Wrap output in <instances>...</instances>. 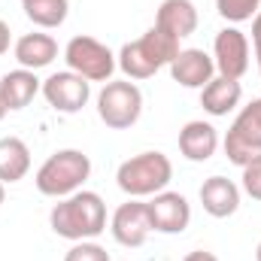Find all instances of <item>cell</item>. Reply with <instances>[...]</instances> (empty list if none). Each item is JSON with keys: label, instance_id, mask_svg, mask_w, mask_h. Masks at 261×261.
<instances>
[{"label": "cell", "instance_id": "obj_13", "mask_svg": "<svg viewBox=\"0 0 261 261\" xmlns=\"http://www.w3.org/2000/svg\"><path fill=\"white\" fill-rule=\"evenodd\" d=\"M170 76L173 82H179L182 88H203L213 76H216V61L213 55H206L203 49H182L173 61H170Z\"/></svg>", "mask_w": 261, "mask_h": 261}, {"label": "cell", "instance_id": "obj_7", "mask_svg": "<svg viewBox=\"0 0 261 261\" xmlns=\"http://www.w3.org/2000/svg\"><path fill=\"white\" fill-rule=\"evenodd\" d=\"M64 61H67V70L79 73L82 79L88 82H110L113 73H116V55L110 52V46H103L100 40L88 37V34H79L73 37L70 43L64 46Z\"/></svg>", "mask_w": 261, "mask_h": 261}, {"label": "cell", "instance_id": "obj_1", "mask_svg": "<svg viewBox=\"0 0 261 261\" xmlns=\"http://www.w3.org/2000/svg\"><path fill=\"white\" fill-rule=\"evenodd\" d=\"M49 225L58 237H64L70 243L79 240H94L107 231V203L97 192H73L70 197H61L52 213H49Z\"/></svg>", "mask_w": 261, "mask_h": 261}, {"label": "cell", "instance_id": "obj_3", "mask_svg": "<svg viewBox=\"0 0 261 261\" xmlns=\"http://www.w3.org/2000/svg\"><path fill=\"white\" fill-rule=\"evenodd\" d=\"M88 176H91V158L82 149H58L40 164L34 182H37L40 195L61 200V197L79 192Z\"/></svg>", "mask_w": 261, "mask_h": 261}, {"label": "cell", "instance_id": "obj_16", "mask_svg": "<svg viewBox=\"0 0 261 261\" xmlns=\"http://www.w3.org/2000/svg\"><path fill=\"white\" fill-rule=\"evenodd\" d=\"M12 55H15L18 67L37 73V70L49 67L58 58V43H55V37H49V34H43V31H34V34H24V37L15 40Z\"/></svg>", "mask_w": 261, "mask_h": 261}, {"label": "cell", "instance_id": "obj_25", "mask_svg": "<svg viewBox=\"0 0 261 261\" xmlns=\"http://www.w3.org/2000/svg\"><path fill=\"white\" fill-rule=\"evenodd\" d=\"M9 46H12V31H9V24L0 18V58L9 52Z\"/></svg>", "mask_w": 261, "mask_h": 261}, {"label": "cell", "instance_id": "obj_2", "mask_svg": "<svg viewBox=\"0 0 261 261\" xmlns=\"http://www.w3.org/2000/svg\"><path fill=\"white\" fill-rule=\"evenodd\" d=\"M179 40L173 34H167L164 28L152 24L140 40H130L119 49L116 55V64L119 70L128 76L130 82L134 79H149L155 76L161 67H170V61L179 55Z\"/></svg>", "mask_w": 261, "mask_h": 261}, {"label": "cell", "instance_id": "obj_10", "mask_svg": "<svg viewBox=\"0 0 261 261\" xmlns=\"http://www.w3.org/2000/svg\"><path fill=\"white\" fill-rule=\"evenodd\" d=\"M110 231H113V240L119 246H128L137 249L149 240L152 234V222H149V206L140 200V197H130L128 203H122L113 219H110Z\"/></svg>", "mask_w": 261, "mask_h": 261}, {"label": "cell", "instance_id": "obj_6", "mask_svg": "<svg viewBox=\"0 0 261 261\" xmlns=\"http://www.w3.org/2000/svg\"><path fill=\"white\" fill-rule=\"evenodd\" d=\"M222 149H225V158L240 170L261 155V97H255L249 107L237 113V119L231 122L222 140Z\"/></svg>", "mask_w": 261, "mask_h": 261}, {"label": "cell", "instance_id": "obj_17", "mask_svg": "<svg viewBox=\"0 0 261 261\" xmlns=\"http://www.w3.org/2000/svg\"><path fill=\"white\" fill-rule=\"evenodd\" d=\"M155 24L173 34L176 40H186L197 31V6L192 0H164L158 6Z\"/></svg>", "mask_w": 261, "mask_h": 261}, {"label": "cell", "instance_id": "obj_28", "mask_svg": "<svg viewBox=\"0 0 261 261\" xmlns=\"http://www.w3.org/2000/svg\"><path fill=\"white\" fill-rule=\"evenodd\" d=\"M3 200H6V186L0 182V206H3Z\"/></svg>", "mask_w": 261, "mask_h": 261}, {"label": "cell", "instance_id": "obj_19", "mask_svg": "<svg viewBox=\"0 0 261 261\" xmlns=\"http://www.w3.org/2000/svg\"><path fill=\"white\" fill-rule=\"evenodd\" d=\"M31 170V149L21 137H0V182H21Z\"/></svg>", "mask_w": 261, "mask_h": 261}, {"label": "cell", "instance_id": "obj_8", "mask_svg": "<svg viewBox=\"0 0 261 261\" xmlns=\"http://www.w3.org/2000/svg\"><path fill=\"white\" fill-rule=\"evenodd\" d=\"M43 97L46 103L55 110V113H64V116H73L79 113L88 100H91V82L82 79L79 73L73 70H58L52 73L49 79H43Z\"/></svg>", "mask_w": 261, "mask_h": 261}, {"label": "cell", "instance_id": "obj_15", "mask_svg": "<svg viewBox=\"0 0 261 261\" xmlns=\"http://www.w3.org/2000/svg\"><path fill=\"white\" fill-rule=\"evenodd\" d=\"M216 149H219V130L210 122L195 119V122L182 125V130H179V152H182L186 161L203 164V161H210L216 155Z\"/></svg>", "mask_w": 261, "mask_h": 261}, {"label": "cell", "instance_id": "obj_21", "mask_svg": "<svg viewBox=\"0 0 261 261\" xmlns=\"http://www.w3.org/2000/svg\"><path fill=\"white\" fill-rule=\"evenodd\" d=\"M216 9L225 21L240 24V21L255 18V12L261 9V0H216Z\"/></svg>", "mask_w": 261, "mask_h": 261}, {"label": "cell", "instance_id": "obj_12", "mask_svg": "<svg viewBox=\"0 0 261 261\" xmlns=\"http://www.w3.org/2000/svg\"><path fill=\"white\" fill-rule=\"evenodd\" d=\"M200 206L213 219H228L240 210V186L228 176H210L200 186Z\"/></svg>", "mask_w": 261, "mask_h": 261}, {"label": "cell", "instance_id": "obj_26", "mask_svg": "<svg viewBox=\"0 0 261 261\" xmlns=\"http://www.w3.org/2000/svg\"><path fill=\"white\" fill-rule=\"evenodd\" d=\"M182 261H219V258L213 252H206V249H195V252H189Z\"/></svg>", "mask_w": 261, "mask_h": 261}, {"label": "cell", "instance_id": "obj_24", "mask_svg": "<svg viewBox=\"0 0 261 261\" xmlns=\"http://www.w3.org/2000/svg\"><path fill=\"white\" fill-rule=\"evenodd\" d=\"M252 46H255V61H258V76H261V9L252 18Z\"/></svg>", "mask_w": 261, "mask_h": 261}, {"label": "cell", "instance_id": "obj_18", "mask_svg": "<svg viewBox=\"0 0 261 261\" xmlns=\"http://www.w3.org/2000/svg\"><path fill=\"white\" fill-rule=\"evenodd\" d=\"M40 88H43V82L37 79V73H34V70H24V67L9 70V73L0 79V91H3V100H6L9 113L24 110V107L40 94Z\"/></svg>", "mask_w": 261, "mask_h": 261}, {"label": "cell", "instance_id": "obj_30", "mask_svg": "<svg viewBox=\"0 0 261 261\" xmlns=\"http://www.w3.org/2000/svg\"><path fill=\"white\" fill-rule=\"evenodd\" d=\"M21 3H24V0H21Z\"/></svg>", "mask_w": 261, "mask_h": 261}, {"label": "cell", "instance_id": "obj_4", "mask_svg": "<svg viewBox=\"0 0 261 261\" xmlns=\"http://www.w3.org/2000/svg\"><path fill=\"white\" fill-rule=\"evenodd\" d=\"M173 179V164L164 152H140L128 161L119 164L116 170V186L128 197H152L164 192Z\"/></svg>", "mask_w": 261, "mask_h": 261}, {"label": "cell", "instance_id": "obj_14", "mask_svg": "<svg viewBox=\"0 0 261 261\" xmlns=\"http://www.w3.org/2000/svg\"><path fill=\"white\" fill-rule=\"evenodd\" d=\"M240 100H243V85H240V79H225V76L216 73V76L200 88V107H203V113H210V116H216V119L234 113V110L240 107Z\"/></svg>", "mask_w": 261, "mask_h": 261}, {"label": "cell", "instance_id": "obj_27", "mask_svg": "<svg viewBox=\"0 0 261 261\" xmlns=\"http://www.w3.org/2000/svg\"><path fill=\"white\" fill-rule=\"evenodd\" d=\"M6 113H9V107H6V100H3V91H0V122L6 119Z\"/></svg>", "mask_w": 261, "mask_h": 261}, {"label": "cell", "instance_id": "obj_11", "mask_svg": "<svg viewBox=\"0 0 261 261\" xmlns=\"http://www.w3.org/2000/svg\"><path fill=\"white\" fill-rule=\"evenodd\" d=\"M146 206H149L152 231H158V234H182L189 228V222H192V203L179 192L164 189V192L152 195V200Z\"/></svg>", "mask_w": 261, "mask_h": 261}, {"label": "cell", "instance_id": "obj_23", "mask_svg": "<svg viewBox=\"0 0 261 261\" xmlns=\"http://www.w3.org/2000/svg\"><path fill=\"white\" fill-rule=\"evenodd\" d=\"M243 192L252 200H261V155L243 167Z\"/></svg>", "mask_w": 261, "mask_h": 261}, {"label": "cell", "instance_id": "obj_9", "mask_svg": "<svg viewBox=\"0 0 261 261\" xmlns=\"http://www.w3.org/2000/svg\"><path fill=\"white\" fill-rule=\"evenodd\" d=\"M216 73L225 79H243L249 70V37L240 28H222L213 43Z\"/></svg>", "mask_w": 261, "mask_h": 261}, {"label": "cell", "instance_id": "obj_5", "mask_svg": "<svg viewBox=\"0 0 261 261\" xmlns=\"http://www.w3.org/2000/svg\"><path fill=\"white\" fill-rule=\"evenodd\" d=\"M97 116L113 130L134 128L143 116V91L130 79H110L97 94Z\"/></svg>", "mask_w": 261, "mask_h": 261}, {"label": "cell", "instance_id": "obj_29", "mask_svg": "<svg viewBox=\"0 0 261 261\" xmlns=\"http://www.w3.org/2000/svg\"><path fill=\"white\" fill-rule=\"evenodd\" d=\"M255 261H261V243H258V249H255Z\"/></svg>", "mask_w": 261, "mask_h": 261}, {"label": "cell", "instance_id": "obj_22", "mask_svg": "<svg viewBox=\"0 0 261 261\" xmlns=\"http://www.w3.org/2000/svg\"><path fill=\"white\" fill-rule=\"evenodd\" d=\"M64 261H110V252L94 240H79L67 249Z\"/></svg>", "mask_w": 261, "mask_h": 261}, {"label": "cell", "instance_id": "obj_20", "mask_svg": "<svg viewBox=\"0 0 261 261\" xmlns=\"http://www.w3.org/2000/svg\"><path fill=\"white\" fill-rule=\"evenodd\" d=\"M24 15L43 28V31H52V28H61L67 21V12H70V3L67 0H24Z\"/></svg>", "mask_w": 261, "mask_h": 261}]
</instances>
